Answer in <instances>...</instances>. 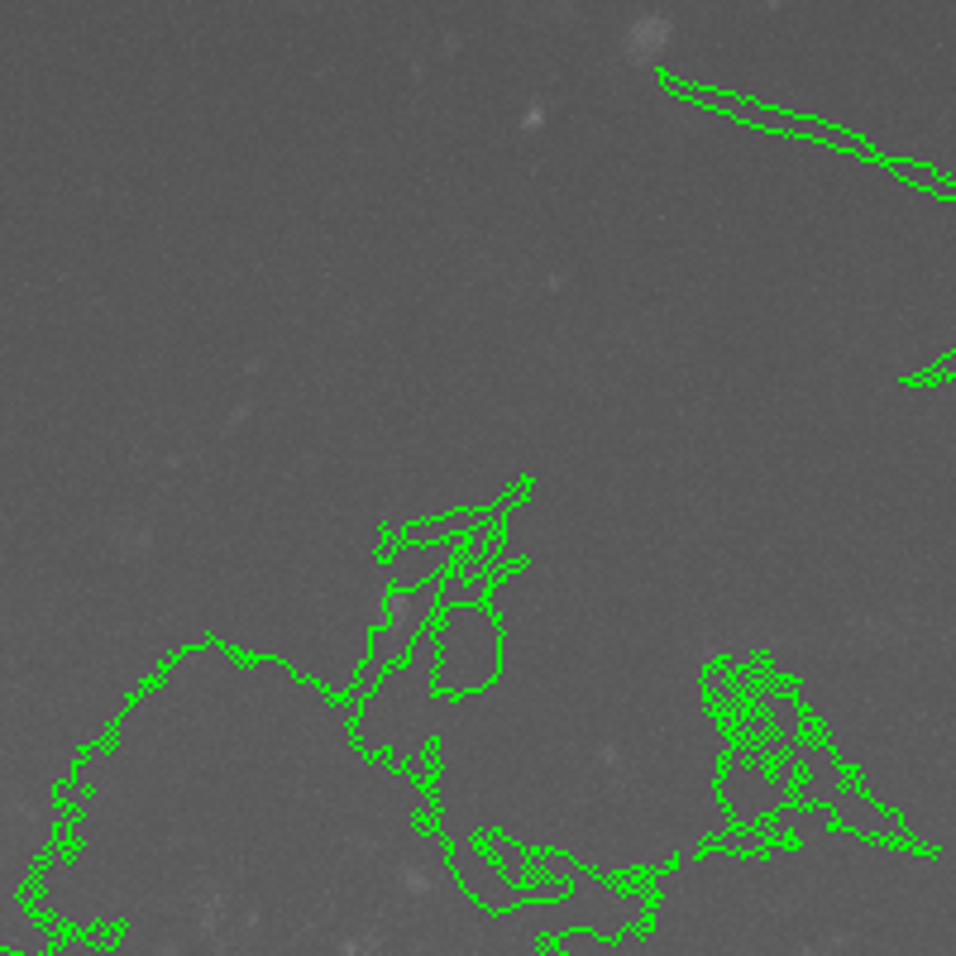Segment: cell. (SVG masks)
<instances>
[{
	"label": "cell",
	"mask_w": 956,
	"mask_h": 956,
	"mask_svg": "<svg viewBox=\"0 0 956 956\" xmlns=\"http://www.w3.org/2000/svg\"><path fill=\"white\" fill-rule=\"evenodd\" d=\"M435 670L431 684L445 698H469L488 689L502 670V631L493 608L483 603H450L431 617Z\"/></svg>",
	"instance_id": "obj_1"
},
{
	"label": "cell",
	"mask_w": 956,
	"mask_h": 956,
	"mask_svg": "<svg viewBox=\"0 0 956 956\" xmlns=\"http://www.w3.org/2000/svg\"><path fill=\"white\" fill-rule=\"evenodd\" d=\"M440 579H431V584H421V588H392L388 593V603H392V617L378 627V636H373V655H369V679L373 674H383L392 665V660H402V655H412V646H416V636L431 627V617H435V608H440Z\"/></svg>",
	"instance_id": "obj_2"
},
{
	"label": "cell",
	"mask_w": 956,
	"mask_h": 956,
	"mask_svg": "<svg viewBox=\"0 0 956 956\" xmlns=\"http://www.w3.org/2000/svg\"><path fill=\"white\" fill-rule=\"evenodd\" d=\"M670 91H679V96H694V101H703V106L732 110L737 120H756V125H765V130L808 134V139H827V144H837V149L866 153V144H856L851 134L832 130V125H818V120H799V115H770V110H756V106H746V101H732V96H722V91H708V87H689V82H670Z\"/></svg>",
	"instance_id": "obj_3"
}]
</instances>
